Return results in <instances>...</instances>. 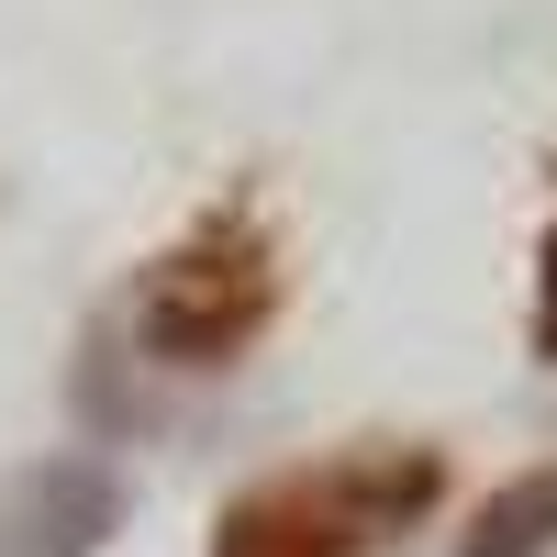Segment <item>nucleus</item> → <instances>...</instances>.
Listing matches in <instances>:
<instances>
[{"label": "nucleus", "mask_w": 557, "mask_h": 557, "mask_svg": "<svg viewBox=\"0 0 557 557\" xmlns=\"http://www.w3.org/2000/svg\"><path fill=\"white\" fill-rule=\"evenodd\" d=\"M278 301H290L278 235L246 201H223V212H201L190 235L134 278V335H146L157 368H235L278 323Z\"/></svg>", "instance_id": "obj_1"}, {"label": "nucleus", "mask_w": 557, "mask_h": 557, "mask_svg": "<svg viewBox=\"0 0 557 557\" xmlns=\"http://www.w3.org/2000/svg\"><path fill=\"white\" fill-rule=\"evenodd\" d=\"M435 491H446V469L424 446H346L323 469L235 491L212 524V557H368L412 513H435Z\"/></svg>", "instance_id": "obj_2"}, {"label": "nucleus", "mask_w": 557, "mask_h": 557, "mask_svg": "<svg viewBox=\"0 0 557 557\" xmlns=\"http://www.w3.org/2000/svg\"><path fill=\"white\" fill-rule=\"evenodd\" d=\"M123 524V480L101 457H45V469L0 480V557H89Z\"/></svg>", "instance_id": "obj_3"}, {"label": "nucleus", "mask_w": 557, "mask_h": 557, "mask_svg": "<svg viewBox=\"0 0 557 557\" xmlns=\"http://www.w3.org/2000/svg\"><path fill=\"white\" fill-rule=\"evenodd\" d=\"M457 557H557V457L524 469V480H502L480 513H469Z\"/></svg>", "instance_id": "obj_4"}, {"label": "nucleus", "mask_w": 557, "mask_h": 557, "mask_svg": "<svg viewBox=\"0 0 557 557\" xmlns=\"http://www.w3.org/2000/svg\"><path fill=\"white\" fill-rule=\"evenodd\" d=\"M535 346L557 357V235H546V257H535Z\"/></svg>", "instance_id": "obj_5"}]
</instances>
